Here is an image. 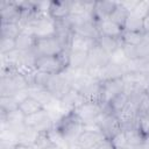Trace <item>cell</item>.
I'll list each match as a JSON object with an SVG mask.
<instances>
[{
	"label": "cell",
	"instance_id": "cell-18",
	"mask_svg": "<svg viewBox=\"0 0 149 149\" xmlns=\"http://www.w3.org/2000/svg\"><path fill=\"white\" fill-rule=\"evenodd\" d=\"M128 98H129V90H128L127 86H126L125 91L121 92V93H119L115 98H113V99L109 101V104L106 105V106H107V108L109 109V112H112L113 114H115V115L118 116L119 113H120V112L125 108V106L127 105Z\"/></svg>",
	"mask_w": 149,
	"mask_h": 149
},
{
	"label": "cell",
	"instance_id": "cell-35",
	"mask_svg": "<svg viewBox=\"0 0 149 149\" xmlns=\"http://www.w3.org/2000/svg\"><path fill=\"white\" fill-rule=\"evenodd\" d=\"M143 34L144 35L149 34V13L143 17Z\"/></svg>",
	"mask_w": 149,
	"mask_h": 149
},
{
	"label": "cell",
	"instance_id": "cell-22",
	"mask_svg": "<svg viewBox=\"0 0 149 149\" xmlns=\"http://www.w3.org/2000/svg\"><path fill=\"white\" fill-rule=\"evenodd\" d=\"M123 132H125V135L127 139L128 147H135V146L142 144V143H144V141L147 139V136L140 130L139 127H134V128H130V129H127Z\"/></svg>",
	"mask_w": 149,
	"mask_h": 149
},
{
	"label": "cell",
	"instance_id": "cell-7",
	"mask_svg": "<svg viewBox=\"0 0 149 149\" xmlns=\"http://www.w3.org/2000/svg\"><path fill=\"white\" fill-rule=\"evenodd\" d=\"M126 74H127L126 64L123 65V64H119V63L111 61L105 68H102L101 70L97 72L95 78L102 83V81H108V80L122 79Z\"/></svg>",
	"mask_w": 149,
	"mask_h": 149
},
{
	"label": "cell",
	"instance_id": "cell-4",
	"mask_svg": "<svg viewBox=\"0 0 149 149\" xmlns=\"http://www.w3.org/2000/svg\"><path fill=\"white\" fill-rule=\"evenodd\" d=\"M111 55H108L97 42L91 48V50L88 51V58H87V66L86 70L87 72L95 77L97 72L99 70H101L102 68H105L109 62H111Z\"/></svg>",
	"mask_w": 149,
	"mask_h": 149
},
{
	"label": "cell",
	"instance_id": "cell-20",
	"mask_svg": "<svg viewBox=\"0 0 149 149\" xmlns=\"http://www.w3.org/2000/svg\"><path fill=\"white\" fill-rule=\"evenodd\" d=\"M19 109L24 114V116H28V115H31V114H35L42 109H44V106L37 101L35 98L33 97H28L26 98L20 105H19Z\"/></svg>",
	"mask_w": 149,
	"mask_h": 149
},
{
	"label": "cell",
	"instance_id": "cell-13",
	"mask_svg": "<svg viewBox=\"0 0 149 149\" xmlns=\"http://www.w3.org/2000/svg\"><path fill=\"white\" fill-rule=\"evenodd\" d=\"M83 101H85V100L80 95V93H78L76 90H73L71 87L58 100V105L61 106V108L63 111L66 109V112H70V111H73L77 106H79Z\"/></svg>",
	"mask_w": 149,
	"mask_h": 149
},
{
	"label": "cell",
	"instance_id": "cell-8",
	"mask_svg": "<svg viewBox=\"0 0 149 149\" xmlns=\"http://www.w3.org/2000/svg\"><path fill=\"white\" fill-rule=\"evenodd\" d=\"M126 88V84L123 78L122 79H115V80H108V81H102L101 84V104L102 105H108L109 101L115 98L119 93L123 92Z\"/></svg>",
	"mask_w": 149,
	"mask_h": 149
},
{
	"label": "cell",
	"instance_id": "cell-16",
	"mask_svg": "<svg viewBox=\"0 0 149 149\" xmlns=\"http://www.w3.org/2000/svg\"><path fill=\"white\" fill-rule=\"evenodd\" d=\"M95 40L78 35V34H72L71 40H70V45H69V50H77V51H86L88 52L91 50V48L95 44Z\"/></svg>",
	"mask_w": 149,
	"mask_h": 149
},
{
	"label": "cell",
	"instance_id": "cell-9",
	"mask_svg": "<svg viewBox=\"0 0 149 149\" xmlns=\"http://www.w3.org/2000/svg\"><path fill=\"white\" fill-rule=\"evenodd\" d=\"M106 137L99 130H88L84 129L83 133L77 139V142L73 148L76 149H95L98 144Z\"/></svg>",
	"mask_w": 149,
	"mask_h": 149
},
{
	"label": "cell",
	"instance_id": "cell-5",
	"mask_svg": "<svg viewBox=\"0 0 149 149\" xmlns=\"http://www.w3.org/2000/svg\"><path fill=\"white\" fill-rule=\"evenodd\" d=\"M97 126H98L99 132L106 139H112L116 133L121 130L119 118L112 112H109L106 105H104V113L97 120Z\"/></svg>",
	"mask_w": 149,
	"mask_h": 149
},
{
	"label": "cell",
	"instance_id": "cell-32",
	"mask_svg": "<svg viewBox=\"0 0 149 149\" xmlns=\"http://www.w3.org/2000/svg\"><path fill=\"white\" fill-rule=\"evenodd\" d=\"M136 52L137 58H147L149 56V43L144 40L142 43L136 45Z\"/></svg>",
	"mask_w": 149,
	"mask_h": 149
},
{
	"label": "cell",
	"instance_id": "cell-33",
	"mask_svg": "<svg viewBox=\"0 0 149 149\" xmlns=\"http://www.w3.org/2000/svg\"><path fill=\"white\" fill-rule=\"evenodd\" d=\"M16 142L7 141V140H0V149H15Z\"/></svg>",
	"mask_w": 149,
	"mask_h": 149
},
{
	"label": "cell",
	"instance_id": "cell-30",
	"mask_svg": "<svg viewBox=\"0 0 149 149\" xmlns=\"http://www.w3.org/2000/svg\"><path fill=\"white\" fill-rule=\"evenodd\" d=\"M112 144L114 146L115 149H120V148H125V147H128V143H127V139H126V135H125V132L123 130H120L119 133H116L112 139H109Z\"/></svg>",
	"mask_w": 149,
	"mask_h": 149
},
{
	"label": "cell",
	"instance_id": "cell-21",
	"mask_svg": "<svg viewBox=\"0 0 149 149\" xmlns=\"http://www.w3.org/2000/svg\"><path fill=\"white\" fill-rule=\"evenodd\" d=\"M97 43L108 54V55H113L118 49H120L121 47V40L119 38H114V37H109V36H104L100 35L97 40Z\"/></svg>",
	"mask_w": 149,
	"mask_h": 149
},
{
	"label": "cell",
	"instance_id": "cell-39",
	"mask_svg": "<svg viewBox=\"0 0 149 149\" xmlns=\"http://www.w3.org/2000/svg\"><path fill=\"white\" fill-rule=\"evenodd\" d=\"M66 149H76V148H66Z\"/></svg>",
	"mask_w": 149,
	"mask_h": 149
},
{
	"label": "cell",
	"instance_id": "cell-24",
	"mask_svg": "<svg viewBox=\"0 0 149 149\" xmlns=\"http://www.w3.org/2000/svg\"><path fill=\"white\" fill-rule=\"evenodd\" d=\"M144 41V34L140 31H127L123 30L121 36V43L129 44V45H139Z\"/></svg>",
	"mask_w": 149,
	"mask_h": 149
},
{
	"label": "cell",
	"instance_id": "cell-36",
	"mask_svg": "<svg viewBox=\"0 0 149 149\" xmlns=\"http://www.w3.org/2000/svg\"><path fill=\"white\" fill-rule=\"evenodd\" d=\"M15 149H35V147L29 146V144H24V143H17Z\"/></svg>",
	"mask_w": 149,
	"mask_h": 149
},
{
	"label": "cell",
	"instance_id": "cell-19",
	"mask_svg": "<svg viewBox=\"0 0 149 149\" xmlns=\"http://www.w3.org/2000/svg\"><path fill=\"white\" fill-rule=\"evenodd\" d=\"M123 30L143 33V17L134 10L129 12L123 24Z\"/></svg>",
	"mask_w": 149,
	"mask_h": 149
},
{
	"label": "cell",
	"instance_id": "cell-23",
	"mask_svg": "<svg viewBox=\"0 0 149 149\" xmlns=\"http://www.w3.org/2000/svg\"><path fill=\"white\" fill-rule=\"evenodd\" d=\"M19 108V102L13 95H1L0 97V114L6 115Z\"/></svg>",
	"mask_w": 149,
	"mask_h": 149
},
{
	"label": "cell",
	"instance_id": "cell-38",
	"mask_svg": "<svg viewBox=\"0 0 149 149\" xmlns=\"http://www.w3.org/2000/svg\"><path fill=\"white\" fill-rule=\"evenodd\" d=\"M120 149H130L129 147H125V148H120Z\"/></svg>",
	"mask_w": 149,
	"mask_h": 149
},
{
	"label": "cell",
	"instance_id": "cell-27",
	"mask_svg": "<svg viewBox=\"0 0 149 149\" xmlns=\"http://www.w3.org/2000/svg\"><path fill=\"white\" fill-rule=\"evenodd\" d=\"M128 13H129V12H128L120 2H118V7H116V9L113 12V14L109 16V19L123 28V24H125V21H126V17H127Z\"/></svg>",
	"mask_w": 149,
	"mask_h": 149
},
{
	"label": "cell",
	"instance_id": "cell-14",
	"mask_svg": "<svg viewBox=\"0 0 149 149\" xmlns=\"http://www.w3.org/2000/svg\"><path fill=\"white\" fill-rule=\"evenodd\" d=\"M97 23H98V29H99L100 35L121 40L123 28L121 26H119L118 23H115L114 21H112L111 19H105V20L97 22Z\"/></svg>",
	"mask_w": 149,
	"mask_h": 149
},
{
	"label": "cell",
	"instance_id": "cell-17",
	"mask_svg": "<svg viewBox=\"0 0 149 149\" xmlns=\"http://www.w3.org/2000/svg\"><path fill=\"white\" fill-rule=\"evenodd\" d=\"M35 36L26 30H22L16 37H15V45H16V50L19 51H29L33 50L34 45H35Z\"/></svg>",
	"mask_w": 149,
	"mask_h": 149
},
{
	"label": "cell",
	"instance_id": "cell-6",
	"mask_svg": "<svg viewBox=\"0 0 149 149\" xmlns=\"http://www.w3.org/2000/svg\"><path fill=\"white\" fill-rule=\"evenodd\" d=\"M24 125L29 128H33L36 132H48L55 126V122L49 111L44 108L35 114L24 116Z\"/></svg>",
	"mask_w": 149,
	"mask_h": 149
},
{
	"label": "cell",
	"instance_id": "cell-31",
	"mask_svg": "<svg viewBox=\"0 0 149 149\" xmlns=\"http://www.w3.org/2000/svg\"><path fill=\"white\" fill-rule=\"evenodd\" d=\"M121 49L128 61H134L137 59V52H136V47L135 45H129V44H121Z\"/></svg>",
	"mask_w": 149,
	"mask_h": 149
},
{
	"label": "cell",
	"instance_id": "cell-12",
	"mask_svg": "<svg viewBox=\"0 0 149 149\" xmlns=\"http://www.w3.org/2000/svg\"><path fill=\"white\" fill-rule=\"evenodd\" d=\"M71 14L70 8V1H50L49 7V17H51L54 21H63L68 19Z\"/></svg>",
	"mask_w": 149,
	"mask_h": 149
},
{
	"label": "cell",
	"instance_id": "cell-26",
	"mask_svg": "<svg viewBox=\"0 0 149 149\" xmlns=\"http://www.w3.org/2000/svg\"><path fill=\"white\" fill-rule=\"evenodd\" d=\"M35 149H55L56 147L51 142L48 132H38L35 143H34Z\"/></svg>",
	"mask_w": 149,
	"mask_h": 149
},
{
	"label": "cell",
	"instance_id": "cell-40",
	"mask_svg": "<svg viewBox=\"0 0 149 149\" xmlns=\"http://www.w3.org/2000/svg\"><path fill=\"white\" fill-rule=\"evenodd\" d=\"M147 59H148V61H149V56H148V57H147Z\"/></svg>",
	"mask_w": 149,
	"mask_h": 149
},
{
	"label": "cell",
	"instance_id": "cell-3",
	"mask_svg": "<svg viewBox=\"0 0 149 149\" xmlns=\"http://www.w3.org/2000/svg\"><path fill=\"white\" fill-rule=\"evenodd\" d=\"M33 50L38 57V56H58L66 49L56 36H49L43 38H36Z\"/></svg>",
	"mask_w": 149,
	"mask_h": 149
},
{
	"label": "cell",
	"instance_id": "cell-11",
	"mask_svg": "<svg viewBox=\"0 0 149 149\" xmlns=\"http://www.w3.org/2000/svg\"><path fill=\"white\" fill-rule=\"evenodd\" d=\"M116 7V1H95L93 7V20L95 22H100L105 19H109Z\"/></svg>",
	"mask_w": 149,
	"mask_h": 149
},
{
	"label": "cell",
	"instance_id": "cell-15",
	"mask_svg": "<svg viewBox=\"0 0 149 149\" xmlns=\"http://www.w3.org/2000/svg\"><path fill=\"white\" fill-rule=\"evenodd\" d=\"M87 58H88V52L86 51L69 50V68L68 69H71L74 71L86 69Z\"/></svg>",
	"mask_w": 149,
	"mask_h": 149
},
{
	"label": "cell",
	"instance_id": "cell-29",
	"mask_svg": "<svg viewBox=\"0 0 149 149\" xmlns=\"http://www.w3.org/2000/svg\"><path fill=\"white\" fill-rule=\"evenodd\" d=\"M140 118H148L149 119V97L144 93L139 107H137V119Z\"/></svg>",
	"mask_w": 149,
	"mask_h": 149
},
{
	"label": "cell",
	"instance_id": "cell-10",
	"mask_svg": "<svg viewBox=\"0 0 149 149\" xmlns=\"http://www.w3.org/2000/svg\"><path fill=\"white\" fill-rule=\"evenodd\" d=\"M0 13H1V23L20 22L21 10L15 1H1Z\"/></svg>",
	"mask_w": 149,
	"mask_h": 149
},
{
	"label": "cell",
	"instance_id": "cell-2",
	"mask_svg": "<svg viewBox=\"0 0 149 149\" xmlns=\"http://www.w3.org/2000/svg\"><path fill=\"white\" fill-rule=\"evenodd\" d=\"M73 112L80 119V121L85 125L97 123V120L104 113V105L100 101L85 100L79 106H77Z\"/></svg>",
	"mask_w": 149,
	"mask_h": 149
},
{
	"label": "cell",
	"instance_id": "cell-37",
	"mask_svg": "<svg viewBox=\"0 0 149 149\" xmlns=\"http://www.w3.org/2000/svg\"><path fill=\"white\" fill-rule=\"evenodd\" d=\"M146 94L149 97V86H148V87H147V90H146Z\"/></svg>",
	"mask_w": 149,
	"mask_h": 149
},
{
	"label": "cell",
	"instance_id": "cell-28",
	"mask_svg": "<svg viewBox=\"0 0 149 149\" xmlns=\"http://www.w3.org/2000/svg\"><path fill=\"white\" fill-rule=\"evenodd\" d=\"M14 50H16L15 38L1 37V41H0V52H1V55H7V54H9Z\"/></svg>",
	"mask_w": 149,
	"mask_h": 149
},
{
	"label": "cell",
	"instance_id": "cell-34",
	"mask_svg": "<svg viewBox=\"0 0 149 149\" xmlns=\"http://www.w3.org/2000/svg\"><path fill=\"white\" fill-rule=\"evenodd\" d=\"M95 149H115V148H114V146L112 144V142H111L109 139H105V140H102V141L98 144V147H97Z\"/></svg>",
	"mask_w": 149,
	"mask_h": 149
},
{
	"label": "cell",
	"instance_id": "cell-1",
	"mask_svg": "<svg viewBox=\"0 0 149 149\" xmlns=\"http://www.w3.org/2000/svg\"><path fill=\"white\" fill-rule=\"evenodd\" d=\"M55 127L61 132L69 148L74 147L77 139L84 130V123L73 111L64 113L61 119L55 123Z\"/></svg>",
	"mask_w": 149,
	"mask_h": 149
},
{
	"label": "cell",
	"instance_id": "cell-25",
	"mask_svg": "<svg viewBox=\"0 0 149 149\" xmlns=\"http://www.w3.org/2000/svg\"><path fill=\"white\" fill-rule=\"evenodd\" d=\"M22 31V27L17 22L1 23V37L15 38Z\"/></svg>",
	"mask_w": 149,
	"mask_h": 149
}]
</instances>
